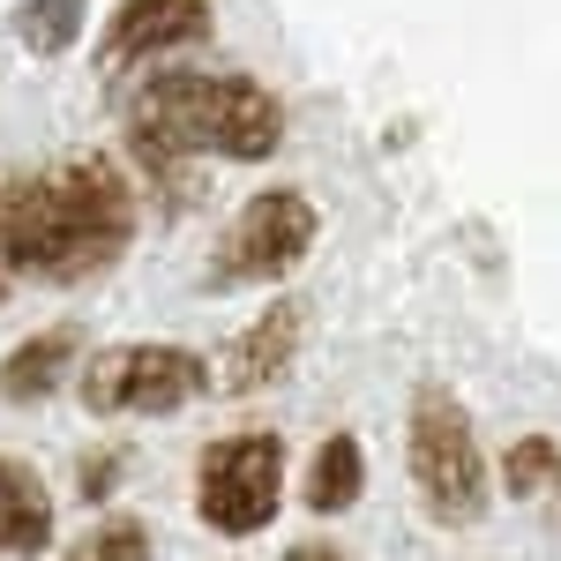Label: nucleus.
<instances>
[{"instance_id": "f257e3e1", "label": "nucleus", "mask_w": 561, "mask_h": 561, "mask_svg": "<svg viewBox=\"0 0 561 561\" xmlns=\"http://www.w3.org/2000/svg\"><path fill=\"white\" fill-rule=\"evenodd\" d=\"M285 150V98L255 76H210V68H165L128 105V158L165 203H187V173L203 158L262 165Z\"/></svg>"}, {"instance_id": "20e7f679", "label": "nucleus", "mask_w": 561, "mask_h": 561, "mask_svg": "<svg viewBox=\"0 0 561 561\" xmlns=\"http://www.w3.org/2000/svg\"><path fill=\"white\" fill-rule=\"evenodd\" d=\"M210 389V359L165 337H142V345H105L83 359L76 397L98 420H173L195 397Z\"/></svg>"}, {"instance_id": "f8f14e48", "label": "nucleus", "mask_w": 561, "mask_h": 561, "mask_svg": "<svg viewBox=\"0 0 561 561\" xmlns=\"http://www.w3.org/2000/svg\"><path fill=\"white\" fill-rule=\"evenodd\" d=\"M502 494L510 502H547V494H561V442L554 434H517L502 449Z\"/></svg>"}, {"instance_id": "ddd939ff", "label": "nucleus", "mask_w": 561, "mask_h": 561, "mask_svg": "<svg viewBox=\"0 0 561 561\" xmlns=\"http://www.w3.org/2000/svg\"><path fill=\"white\" fill-rule=\"evenodd\" d=\"M83 15H90V0H23L15 8V38H23V53H38V60H60V53H76V38H83Z\"/></svg>"}, {"instance_id": "4468645a", "label": "nucleus", "mask_w": 561, "mask_h": 561, "mask_svg": "<svg viewBox=\"0 0 561 561\" xmlns=\"http://www.w3.org/2000/svg\"><path fill=\"white\" fill-rule=\"evenodd\" d=\"M68 561H150V524H142V517H105V524H90Z\"/></svg>"}, {"instance_id": "f03ea898", "label": "nucleus", "mask_w": 561, "mask_h": 561, "mask_svg": "<svg viewBox=\"0 0 561 561\" xmlns=\"http://www.w3.org/2000/svg\"><path fill=\"white\" fill-rule=\"evenodd\" d=\"M128 240H135V180L105 150L0 180V270H15V277L83 285L128 255Z\"/></svg>"}, {"instance_id": "6e6552de", "label": "nucleus", "mask_w": 561, "mask_h": 561, "mask_svg": "<svg viewBox=\"0 0 561 561\" xmlns=\"http://www.w3.org/2000/svg\"><path fill=\"white\" fill-rule=\"evenodd\" d=\"M300 337H307V300H270L225 345V367H217V389L225 397H255V389H270V382H285L293 375V359H300Z\"/></svg>"}, {"instance_id": "f3484780", "label": "nucleus", "mask_w": 561, "mask_h": 561, "mask_svg": "<svg viewBox=\"0 0 561 561\" xmlns=\"http://www.w3.org/2000/svg\"><path fill=\"white\" fill-rule=\"evenodd\" d=\"M0 307H8V277H0Z\"/></svg>"}, {"instance_id": "423d86ee", "label": "nucleus", "mask_w": 561, "mask_h": 561, "mask_svg": "<svg viewBox=\"0 0 561 561\" xmlns=\"http://www.w3.org/2000/svg\"><path fill=\"white\" fill-rule=\"evenodd\" d=\"M314 232H322V210L300 187H255L217 232L210 285H285L314 255Z\"/></svg>"}, {"instance_id": "1a4fd4ad", "label": "nucleus", "mask_w": 561, "mask_h": 561, "mask_svg": "<svg viewBox=\"0 0 561 561\" xmlns=\"http://www.w3.org/2000/svg\"><path fill=\"white\" fill-rule=\"evenodd\" d=\"M76 352H83V330L76 322H53L38 337H23V345L0 359V404H45V397H60L68 375H76Z\"/></svg>"}, {"instance_id": "39448f33", "label": "nucleus", "mask_w": 561, "mask_h": 561, "mask_svg": "<svg viewBox=\"0 0 561 561\" xmlns=\"http://www.w3.org/2000/svg\"><path fill=\"white\" fill-rule=\"evenodd\" d=\"M285 502V442L277 434H217L195 457V517L217 539H255Z\"/></svg>"}, {"instance_id": "0eeeda50", "label": "nucleus", "mask_w": 561, "mask_h": 561, "mask_svg": "<svg viewBox=\"0 0 561 561\" xmlns=\"http://www.w3.org/2000/svg\"><path fill=\"white\" fill-rule=\"evenodd\" d=\"M203 38H210V0H121L105 38H98V68L121 76L135 60H158V53H180Z\"/></svg>"}, {"instance_id": "9b49d317", "label": "nucleus", "mask_w": 561, "mask_h": 561, "mask_svg": "<svg viewBox=\"0 0 561 561\" xmlns=\"http://www.w3.org/2000/svg\"><path fill=\"white\" fill-rule=\"evenodd\" d=\"M367 486V457H359V434H322V449L307 457V510L314 517H345Z\"/></svg>"}, {"instance_id": "9d476101", "label": "nucleus", "mask_w": 561, "mask_h": 561, "mask_svg": "<svg viewBox=\"0 0 561 561\" xmlns=\"http://www.w3.org/2000/svg\"><path fill=\"white\" fill-rule=\"evenodd\" d=\"M53 494H45L38 465H23V457H8L0 449V554L8 561H31L53 547Z\"/></svg>"}, {"instance_id": "2eb2a0df", "label": "nucleus", "mask_w": 561, "mask_h": 561, "mask_svg": "<svg viewBox=\"0 0 561 561\" xmlns=\"http://www.w3.org/2000/svg\"><path fill=\"white\" fill-rule=\"evenodd\" d=\"M113 479H121V457H113V449H98V457L83 465V502H105V494H113Z\"/></svg>"}, {"instance_id": "dca6fc26", "label": "nucleus", "mask_w": 561, "mask_h": 561, "mask_svg": "<svg viewBox=\"0 0 561 561\" xmlns=\"http://www.w3.org/2000/svg\"><path fill=\"white\" fill-rule=\"evenodd\" d=\"M285 561H352V554L330 547V539H300V547H285Z\"/></svg>"}, {"instance_id": "7ed1b4c3", "label": "nucleus", "mask_w": 561, "mask_h": 561, "mask_svg": "<svg viewBox=\"0 0 561 561\" xmlns=\"http://www.w3.org/2000/svg\"><path fill=\"white\" fill-rule=\"evenodd\" d=\"M404 472L412 494L442 531H465L486 517L494 502V472H486V449L472 434V412L449 382H420L412 389V412H404Z\"/></svg>"}]
</instances>
